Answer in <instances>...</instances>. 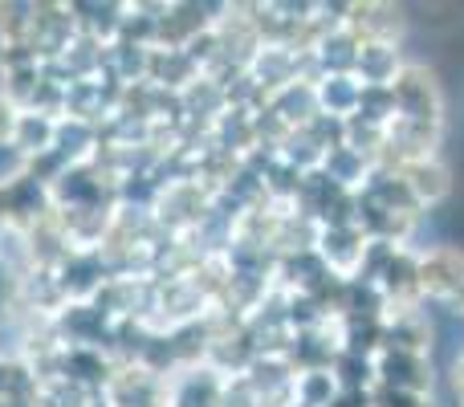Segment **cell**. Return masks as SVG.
<instances>
[{
  "label": "cell",
  "mask_w": 464,
  "mask_h": 407,
  "mask_svg": "<svg viewBox=\"0 0 464 407\" xmlns=\"http://www.w3.org/2000/svg\"><path fill=\"white\" fill-rule=\"evenodd\" d=\"M395 176L403 179V188H408L411 200H416L420 208H436V204H444L452 196V171H449V163H444L440 155L403 163V168H395Z\"/></svg>",
  "instance_id": "cell-6"
},
{
  "label": "cell",
  "mask_w": 464,
  "mask_h": 407,
  "mask_svg": "<svg viewBox=\"0 0 464 407\" xmlns=\"http://www.w3.org/2000/svg\"><path fill=\"white\" fill-rule=\"evenodd\" d=\"M452 392H457V400H464V354L452 363Z\"/></svg>",
  "instance_id": "cell-11"
},
{
  "label": "cell",
  "mask_w": 464,
  "mask_h": 407,
  "mask_svg": "<svg viewBox=\"0 0 464 407\" xmlns=\"http://www.w3.org/2000/svg\"><path fill=\"white\" fill-rule=\"evenodd\" d=\"M387 90L395 98V114L400 119L444 131V90L424 62H403Z\"/></svg>",
  "instance_id": "cell-1"
},
{
  "label": "cell",
  "mask_w": 464,
  "mask_h": 407,
  "mask_svg": "<svg viewBox=\"0 0 464 407\" xmlns=\"http://www.w3.org/2000/svg\"><path fill=\"white\" fill-rule=\"evenodd\" d=\"M371 371H375V387H392V392L432 395V387H436V371H432L428 354H408V351L379 346V351L371 354Z\"/></svg>",
  "instance_id": "cell-4"
},
{
  "label": "cell",
  "mask_w": 464,
  "mask_h": 407,
  "mask_svg": "<svg viewBox=\"0 0 464 407\" xmlns=\"http://www.w3.org/2000/svg\"><path fill=\"white\" fill-rule=\"evenodd\" d=\"M420 294L464 318V253L452 245L420 248Z\"/></svg>",
  "instance_id": "cell-3"
},
{
  "label": "cell",
  "mask_w": 464,
  "mask_h": 407,
  "mask_svg": "<svg viewBox=\"0 0 464 407\" xmlns=\"http://www.w3.org/2000/svg\"><path fill=\"white\" fill-rule=\"evenodd\" d=\"M359 102H362V82L354 73H318V82H314V106H318L322 119L346 122L359 114Z\"/></svg>",
  "instance_id": "cell-7"
},
{
  "label": "cell",
  "mask_w": 464,
  "mask_h": 407,
  "mask_svg": "<svg viewBox=\"0 0 464 407\" xmlns=\"http://www.w3.org/2000/svg\"><path fill=\"white\" fill-rule=\"evenodd\" d=\"M367 403L371 407H432V395H408V392H392V387H371Z\"/></svg>",
  "instance_id": "cell-9"
},
{
  "label": "cell",
  "mask_w": 464,
  "mask_h": 407,
  "mask_svg": "<svg viewBox=\"0 0 464 407\" xmlns=\"http://www.w3.org/2000/svg\"><path fill=\"white\" fill-rule=\"evenodd\" d=\"M343 29L359 45H400L403 37V13L395 5H343Z\"/></svg>",
  "instance_id": "cell-5"
},
{
  "label": "cell",
  "mask_w": 464,
  "mask_h": 407,
  "mask_svg": "<svg viewBox=\"0 0 464 407\" xmlns=\"http://www.w3.org/2000/svg\"><path fill=\"white\" fill-rule=\"evenodd\" d=\"M457 407H464V400H457Z\"/></svg>",
  "instance_id": "cell-12"
},
{
  "label": "cell",
  "mask_w": 464,
  "mask_h": 407,
  "mask_svg": "<svg viewBox=\"0 0 464 407\" xmlns=\"http://www.w3.org/2000/svg\"><path fill=\"white\" fill-rule=\"evenodd\" d=\"M21 122H24V114L16 111V102L8 94H0V147L16 143V135H21Z\"/></svg>",
  "instance_id": "cell-10"
},
{
  "label": "cell",
  "mask_w": 464,
  "mask_h": 407,
  "mask_svg": "<svg viewBox=\"0 0 464 407\" xmlns=\"http://www.w3.org/2000/svg\"><path fill=\"white\" fill-rule=\"evenodd\" d=\"M403 65L400 45H359V62H354V78L362 86H392L395 70Z\"/></svg>",
  "instance_id": "cell-8"
},
{
  "label": "cell",
  "mask_w": 464,
  "mask_h": 407,
  "mask_svg": "<svg viewBox=\"0 0 464 407\" xmlns=\"http://www.w3.org/2000/svg\"><path fill=\"white\" fill-rule=\"evenodd\" d=\"M371 253V237L359 224H318V237H314V257L322 261V269L334 281L351 286L359 281L362 265Z\"/></svg>",
  "instance_id": "cell-2"
}]
</instances>
